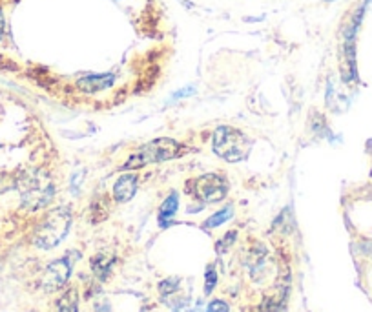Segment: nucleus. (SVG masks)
<instances>
[{
  "label": "nucleus",
  "mask_w": 372,
  "mask_h": 312,
  "mask_svg": "<svg viewBox=\"0 0 372 312\" xmlns=\"http://www.w3.org/2000/svg\"><path fill=\"white\" fill-rule=\"evenodd\" d=\"M16 188L21 192L22 205L30 210L46 207L55 194L54 181L43 170H27L16 179Z\"/></svg>",
  "instance_id": "1"
},
{
  "label": "nucleus",
  "mask_w": 372,
  "mask_h": 312,
  "mask_svg": "<svg viewBox=\"0 0 372 312\" xmlns=\"http://www.w3.org/2000/svg\"><path fill=\"white\" fill-rule=\"evenodd\" d=\"M69 227H71V212L66 207L55 208L38 225L37 234H35V245L43 250L54 249L66 238Z\"/></svg>",
  "instance_id": "2"
},
{
  "label": "nucleus",
  "mask_w": 372,
  "mask_h": 312,
  "mask_svg": "<svg viewBox=\"0 0 372 312\" xmlns=\"http://www.w3.org/2000/svg\"><path fill=\"white\" fill-rule=\"evenodd\" d=\"M252 141L232 126H221L213 133V152L229 163H240L248 155Z\"/></svg>",
  "instance_id": "3"
},
{
  "label": "nucleus",
  "mask_w": 372,
  "mask_h": 312,
  "mask_svg": "<svg viewBox=\"0 0 372 312\" xmlns=\"http://www.w3.org/2000/svg\"><path fill=\"white\" fill-rule=\"evenodd\" d=\"M183 154H185V146L177 143L176 139L161 137L144 144L137 154H133L132 157L128 159L124 168H139V166H144V164L163 163V161L176 159Z\"/></svg>",
  "instance_id": "4"
},
{
  "label": "nucleus",
  "mask_w": 372,
  "mask_h": 312,
  "mask_svg": "<svg viewBox=\"0 0 372 312\" xmlns=\"http://www.w3.org/2000/svg\"><path fill=\"white\" fill-rule=\"evenodd\" d=\"M229 192V181L223 175L207 174L196 181V194L205 203L223 201Z\"/></svg>",
  "instance_id": "5"
},
{
  "label": "nucleus",
  "mask_w": 372,
  "mask_h": 312,
  "mask_svg": "<svg viewBox=\"0 0 372 312\" xmlns=\"http://www.w3.org/2000/svg\"><path fill=\"white\" fill-rule=\"evenodd\" d=\"M71 260H69L68 256L66 258H60V260L54 261V263L49 265L46 272H44L43 278V287L46 291H57L60 287L68 281L69 274H71Z\"/></svg>",
  "instance_id": "6"
},
{
  "label": "nucleus",
  "mask_w": 372,
  "mask_h": 312,
  "mask_svg": "<svg viewBox=\"0 0 372 312\" xmlns=\"http://www.w3.org/2000/svg\"><path fill=\"white\" fill-rule=\"evenodd\" d=\"M137 175L135 174H124L121 175L115 185H113V197L117 199L119 203L130 201L135 192H137Z\"/></svg>",
  "instance_id": "7"
},
{
  "label": "nucleus",
  "mask_w": 372,
  "mask_h": 312,
  "mask_svg": "<svg viewBox=\"0 0 372 312\" xmlns=\"http://www.w3.org/2000/svg\"><path fill=\"white\" fill-rule=\"evenodd\" d=\"M177 208H179V199H177L176 194L166 197L165 203L161 205L159 212H157V219H159L161 227H168L170 225L174 216H176Z\"/></svg>",
  "instance_id": "8"
},
{
  "label": "nucleus",
  "mask_w": 372,
  "mask_h": 312,
  "mask_svg": "<svg viewBox=\"0 0 372 312\" xmlns=\"http://www.w3.org/2000/svg\"><path fill=\"white\" fill-rule=\"evenodd\" d=\"M110 85H112V77L110 75H93V77H86L84 80H80V86L88 91L104 90Z\"/></svg>",
  "instance_id": "9"
},
{
  "label": "nucleus",
  "mask_w": 372,
  "mask_h": 312,
  "mask_svg": "<svg viewBox=\"0 0 372 312\" xmlns=\"http://www.w3.org/2000/svg\"><path fill=\"white\" fill-rule=\"evenodd\" d=\"M232 214H234V210H232V207H224L221 208L219 212H216L213 216H210L205 221V228H216V227H221L223 223H226L232 217Z\"/></svg>",
  "instance_id": "10"
},
{
  "label": "nucleus",
  "mask_w": 372,
  "mask_h": 312,
  "mask_svg": "<svg viewBox=\"0 0 372 312\" xmlns=\"http://www.w3.org/2000/svg\"><path fill=\"white\" fill-rule=\"evenodd\" d=\"M59 312H79L77 311V294H75L73 289L60 298Z\"/></svg>",
  "instance_id": "11"
},
{
  "label": "nucleus",
  "mask_w": 372,
  "mask_h": 312,
  "mask_svg": "<svg viewBox=\"0 0 372 312\" xmlns=\"http://www.w3.org/2000/svg\"><path fill=\"white\" fill-rule=\"evenodd\" d=\"M91 265H93L95 274L101 276L102 280H104L108 276V272H110V269H112V258H110V260H104V256H95Z\"/></svg>",
  "instance_id": "12"
},
{
  "label": "nucleus",
  "mask_w": 372,
  "mask_h": 312,
  "mask_svg": "<svg viewBox=\"0 0 372 312\" xmlns=\"http://www.w3.org/2000/svg\"><path fill=\"white\" fill-rule=\"evenodd\" d=\"M218 283V274H216V269L213 267H208L207 269V283H205V294H212L213 287Z\"/></svg>",
  "instance_id": "13"
},
{
  "label": "nucleus",
  "mask_w": 372,
  "mask_h": 312,
  "mask_svg": "<svg viewBox=\"0 0 372 312\" xmlns=\"http://www.w3.org/2000/svg\"><path fill=\"white\" fill-rule=\"evenodd\" d=\"M229 305L221 300H216V302L210 303V307H208V312H229Z\"/></svg>",
  "instance_id": "14"
},
{
  "label": "nucleus",
  "mask_w": 372,
  "mask_h": 312,
  "mask_svg": "<svg viewBox=\"0 0 372 312\" xmlns=\"http://www.w3.org/2000/svg\"><path fill=\"white\" fill-rule=\"evenodd\" d=\"M4 27H5V22H4V15H2V11H0V38L4 37Z\"/></svg>",
  "instance_id": "15"
}]
</instances>
